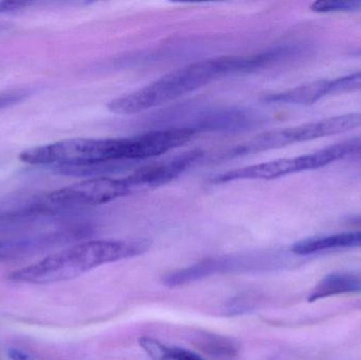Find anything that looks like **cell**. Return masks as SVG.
Masks as SVG:
<instances>
[{
    "label": "cell",
    "mask_w": 361,
    "mask_h": 360,
    "mask_svg": "<svg viewBox=\"0 0 361 360\" xmlns=\"http://www.w3.org/2000/svg\"><path fill=\"white\" fill-rule=\"evenodd\" d=\"M233 268V261L226 258L204 260L195 266L166 275L163 279V283L169 287H177L187 283H195L200 279L205 278L216 273L223 272L226 268Z\"/></svg>",
    "instance_id": "cell-10"
},
{
    "label": "cell",
    "mask_w": 361,
    "mask_h": 360,
    "mask_svg": "<svg viewBox=\"0 0 361 360\" xmlns=\"http://www.w3.org/2000/svg\"><path fill=\"white\" fill-rule=\"evenodd\" d=\"M326 86L328 95L361 91V71L334 80H326Z\"/></svg>",
    "instance_id": "cell-12"
},
{
    "label": "cell",
    "mask_w": 361,
    "mask_h": 360,
    "mask_svg": "<svg viewBox=\"0 0 361 360\" xmlns=\"http://www.w3.org/2000/svg\"><path fill=\"white\" fill-rule=\"evenodd\" d=\"M360 8L358 0H318L311 6V10L317 13L349 12Z\"/></svg>",
    "instance_id": "cell-13"
},
{
    "label": "cell",
    "mask_w": 361,
    "mask_h": 360,
    "mask_svg": "<svg viewBox=\"0 0 361 360\" xmlns=\"http://www.w3.org/2000/svg\"><path fill=\"white\" fill-rule=\"evenodd\" d=\"M131 194L124 179L92 178L49 192L30 205L29 213H52L99 206Z\"/></svg>",
    "instance_id": "cell-5"
},
{
    "label": "cell",
    "mask_w": 361,
    "mask_h": 360,
    "mask_svg": "<svg viewBox=\"0 0 361 360\" xmlns=\"http://www.w3.org/2000/svg\"><path fill=\"white\" fill-rule=\"evenodd\" d=\"M8 354L12 360H30L29 355L18 349H11L8 350Z\"/></svg>",
    "instance_id": "cell-18"
},
{
    "label": "cell",
    "mask_w": 361,
    "mask_h": 360,
    "mask_svg": "<svg viewBox=\"0 0 361 360\" xmlns=\"http://www.w3.org/2000/svg\"><path fill=\"white\" fill-rule=\"evenodd\" d=\"M180 120L175 128H187L193 132H237L261 124L263 118L257 112L241 107H204L182 109Z\"/></svg>",
    "instance_id": "cell-6"
},
{
    "label": "cell",
    "mask_w": 361,
    "mask_h": 360,
    "mask_svg": "<svg viewBox=\"0 0 361 360\" xmlns=\"http://www.w3.org/2000/svg\"><path fill=\"white\" fill-rule=\"evenodd\" d=\"M27 2L18 0H1L0 1V13L14 12L27 6Z\"/></svg>",
    "instance_id": "cell-17"
},
{
    "label": "cell",
    "mask_w": 361,
    "mask_h": 360,
    "mask_svg": "<svg viewBox=\"0 0 361 360\" xmlns=\"http://www.w3.org/2000/svg\"><path fill=\"white\" fill-rule=\"evenodd\" d=\"M200 149L183 152L179 156L140 167L124 178L131 194L152 190L173 181L203 159Z\"/></svg>",
    "instance_id": "cell-7"
},
{
    "label": "cell",
    "mask_w": 361,
    "mask_h": 360,
    "mask_svg": "<svg viewBox=\"0 0 361 360\" xmlns=\"http://www.w3.org/2000/svg\"><path fill=\"white\" fill-rule=\"evenodd\" d=\"M197 346L204 352L219 359H233L239 353L237 342L216 334H202L197 337Z\"/></svg>",
    "instance_id": "cell-11"
},
{
    "label": "cell",
    "mask_w": 361,
    "mask_h": 360,
    "mask_svg": "<svg viewBox=\"0 0 361 360\" xmlns=\"http://www.w3.org/2000/svg\"><path fill=\"white\" fill-rule=\"evenodd\" d=\"M141 348L154 360H171V347L148 336L140 338Z\"/></svg>",
    "instance_id": "cell-14"
},
{
    "label": "cell",
    "mask_w": 361,
    "mask_h": 360,
    "mask_svg": "<svg viewBox=\"0 0 361 360\" xmlns=\"http://www.w3.org/2000/svg\"><path fill=\"white\" fill-rule=\"evenodd\" d=\"M171 360H206L201 355L186 349L171 347Z\"/></svg>",
    "instance_id": "cell-16"
},
{
    "label": "cell",
    "mask_w": 361,
    "mask_h": 360,
    "mask_svg": "<svg viewBox=\"0 0 361 360\" xmlns=\"http://www.w3.org/2000/svg\"><path fill=\"white\" fill-rule=\"evenodd\" d=\"M361 292V277L352 273H333L326 275L311 292L309 302L343 294Z\"/></svg>",
    "instance_id": "cell-9"
},
{
    "label": "cell",
    "mask_w": 361,
    "mask_h": 360,
    "mask_svg": "<svg viewBox=\"0 0 361 360\" xmlns=\"http://www.w3.org/2000/svg\"><path fill=\"white\" fill-rule=\"evenodd\" d=\"M350 158L348 141L334 144L313 154L295 158L280 159L269 162L259 163L226 171L212 178V184H226L245 180H274L294 173H305L328 166L343 159Z\"/></svg>",
    "instance_id": "cell-4"
},
{
    "label": "cell",
    "mask_w": 361,
    "mask_h": 360,
    "mask_svg": "<svg viewBox=\"0 0 361 360\" xmlns=\"http://www.w3.org/2000/svg\"><path fill=\"white\" fill-rule=\"evenodd\" d=\"M149 247L147 240L87 241L14 271L8 278L32 285L61 283L97 266L144 255Z\"/></svg>",
    "instance_id": "cell-2"
},
{
    "label": "cell",
    "mask_w": 361,
    "mask_h": 360,
    "mask_svg": "<svg viewBox=\"0 0 361 360\" xmlns=\"http://www.w3.org/2000/svg\"><path fill=\"white\" fill-rule=\"evenodd\" d=\"M27 93L23 91H15V92L1 93L0 94V109L14 105L18 101H23Z\"/></svg>",
    "instance_id": "cell-15"
},
{
    "label": "cell",
    "mask_w": 361,
    "mask_h": 360,
    "mask_svg": "<svg viewBox=\"0 0 361 360\" xmlns=\"http://www.w3.org/2000/svg\"><path fill=\"white\" fill-rule=\"evenodd\" d=\"M353 247L354 249L361 247V230L305 239L295 244L294 251L296 255L307 256L319 253V252L329 251V249H353Z\"/></svg>",
    "instance_id": "cell-8"
},
{
    "label": "cell",
    "mask_w": 361,
    "mask_h": 360,
    "mask_svg": "<svg viewBox=\"0 0 361 360\" xmlns=\"http://www.w3.org/2000/svg\"><path fill=\"white\" fill-rule=\"evenodd\" d=\"M360 127H361V112H353V113L322 118L315 122L305 123L298 126L271 129L256 135L245 143H242L241 145L231 148L221 158H235V156L278 149L293 144L314 141L322 137L349 132Z\"/></svg>",
    "instance_id": "cell-3"
},
{
    "label": "cell",
    "mask_w": 361,
    "mask_h": 360,
    "mask_svg": "<svg viewBox=\"0 0 361 360\" xmlns=\"http://www.w3.org/2000/svg\"><path fill=\"white\" fill-rule=\"evenodd\" d=\"M243 73H247L245 56L203 59L171 72L139 90L112 99L108 109L123 116L142 113L177 101L225 76Z\"/></svg>",
    "instance_id": "cell-1"
}]
</instances>
